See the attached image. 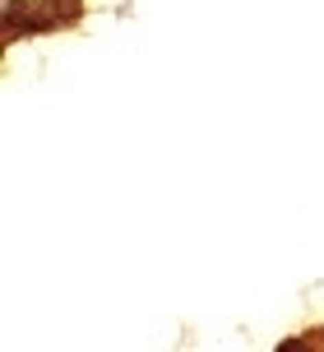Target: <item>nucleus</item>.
I'll use <instances>...</instances> for the list:
<instances>
[]
</instances>
